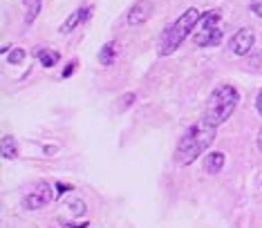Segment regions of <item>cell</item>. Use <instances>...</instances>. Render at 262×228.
I'll use <instances>...</instances> for the list:
<instances>
[{
  "instance_id": "obj_1",
  "label": "cell",
  "mask_w": 262,
  "mask_h": 228,
  "mask_svg": "<svg viewBox=\"0 0 262 228\" xmlns=\"http://www.w3.org/2000/svg\"><path fill=\"white\" fill-rule=\"evenodd\" d=\"M215 132H218V125L208 123L206 119H199L197 123H193L184 132V136L179 139L177 148H175V155H173L175 163H179V166H189V163H193L211 144H213Z\"/></svg>"
},
{
  "instance_id": "obj_2",
  "label": "cell",
  "mask_w": 262,
  "mask_h": 228,
  "mask_svg": "<svg viewBox=\"0 0 262 228\" xmlns=\"http://www.w3.org/2000/svg\"><path fill=\"white\" fill-rule=\"evenodd\" d=\"M199 18H202V14H199L195 7L186 9L173 25H168L166 30H164L162 38H159V45H157V54L159 56L173 54L175 49L189 38V34L195 30V25H199Z\"/></svg>"
},
{
  "instance_id": "obj_3",
  "label": "cell",
  "mask_w": 262,
  "mask_h": 228,
  "mask_svg": "<svg viewBox=\"0 0 262 228\" xmlns=\"http://www.w3.org/2000/svg\"><path fill=\"white\" fill-rule=\"evenodd\" d=\"M238 101H240V94L233 85H220L213 94H211L208 103H206V112H204L202 119H206L208 123L220 125L224 123L226 119L235 112Z\"/></svg>"
},
{
  "instance_id": "obj_4",
  "label": "cell",
  "mask_w": 262,
  "mask_h": 228,
  "mask_svg": "<svg viewBox=\"0 0 262 228\" xmlns=\"http://www.w3.org/2000/svg\"><path fill=\"white\" fill-rule=\"evenodd\" d=\"M52 199H54L52 186H49L47 181H36V184L32 186V190L22 197V206L27 210H38V208L47 206Z\"/></svg>"
},
{
  "instance_id": "obj_5",
  "label": "cell",
  "mask_w": 262,
  "mask_h": 228,
  "mask_svg": "<svg viewBox=\"0 0 262 228\" xmlns=\"http://www.w3.org/2000/svg\"><path fill=\"white\" fill-rule=\"evenodd\" d=\"M253 43H255L253 30H251V27H244V30L233 34V38L229 41V52L235 54V56H247L249 52H251Z\"/></svg>"
},
{
  "instance_id": "obj_6",
  "label": "cell",
  "mask_w": 262,
  "mask_h": 228,
  "mask_svg": "<svg viewBox=\"0 0 262 228\" xmlns=\"http://www.w3.org/2000/svg\"><path fill=\"white\" fill-rule=\"evenodd\" d=\"M152 16V3L150 0H137V3L130 7L128 11V22L130 25H139V22H146Z\"/></svg>"
},
{
  "instance_id": "obj_7",
  "label": "cell",
  "mask_w": 262,
  "mask_h": 228,
  "mask_svg": "<svg viewBox=\"0 0 262 228\" xmlns=\"http://www.w3.org/2000/svg\"><path fill=\"white\" fill-rule=\"evenodd\" d=\"M90 14H92V7H81V9H76V11H74V14L70 16V18H67L63 25L59 27V32H61V34H70L74 27H78L81 22L88 20V18H90Z\"/></svg>"
},
{
  "instance_id": "obj_8",
  "label": "cell",
  "mask_w": 262,
  "mask_h": 228,
  "mask_svg": "<svg viewBox=\"0 0 262 228\" xmlns=\"http://www.w3.org/2000/svg\"><path fill=\"white\" fill-rule=\"evenodd\" d=\"M195 45L199 47H213V45H220L222 41V30L220 27H213V30H202L199 34H195Z\"/></svg>"
},
{
  "instance_id": "obj_9",
  "label": "cell",
  "mask_w": 262,
  "mask_h": 228,
  "mask_svg": "<svg viewBox=\"0 0 262 228\" xmlns=\"http://www.w3.org/2000/svg\"><path fill=\"white\" fill-rule=\"evenodd\" d=\"M224 155L222 152H211V155H206V159H204V173L206 175H218L222 168H224Z\"/></svg>"
},
{
  "instance_id": "obj_10",
  "label": "cell",
  "mask_w": 262,
  "mask_h": 228,
  "mask_svg": "<svg viewBox=\"0 0 262 228\" xmlns=\"http://www.w3.org/2000/svg\"><path fill=\"white\" fill-rule=\"evenodd\" d=\"M117 52H119V43H117V41H108L103 47L99 49V63H103V65H110V63H115Z\"/></svg>"
},
{
  "instance_id": "obj_11",
  "label": "cell",
  "mask_w": 262,
  "mask_h": 228,
  "mask_svg": "<svg viewBox=\"0 0 262 228\" xmlns=\"http://www.w3.org/2000/svg\"><path fill=\"white\" fill-rule=\"evenodd\" d=\"M18 157V144L14 136H3V159H16Z\"/></svg>"
},
{
  "instance_id": "obj_12",
  "label": "cell",
  "mask_w": 262,
  "mask_h": 228,
  "mask_svg": "<svg viewBox=\"0 0 262 228\" xmlns=\"http://www.w3.org/2000/svg\"><path fill=\"white\" fill-rule=\"evenodd\" d=\"M220 22V11L213 9V11H204L202 18H199V25H202V30H213V27H218Z\"/></svg>"
},
{
  "instance_id": "obj_13",
  "label": "cell",
  "mask_w": 262,
  "mask_h": 228,
  "mask_svg": "<svg viewBox=\"0 0 262 228\" xmlns=\"http://www.w3.org/2000/svg\"><path fill=\"white\" fill-rule=\"evenodd\" d=\"M38 59H41V65H43V67H54L56 63H59L61 54L56 52V49H45V52L38 54Z\"/></svg>"
},
{
  "instance_id": "obj_14",
  "label": "cell",
  "mask_w": 262,
  "mask_h": 228,
  "mask_svg": "<svg viewBox=\"0 0 262 228\" xmlns=\"http://www.w3.org/2000/svg\"><path fill=\"white\" fill-rule=\"evenodd\" d=\"M135 101H137V94H135V92H126V94H123V99H119V103H117V110H119V112L128 110V107L133 105Z\"/></svg>"
},
{
  "instance_id": "obj_15",
  "label": "cell",
  "mask_w": 262,
  "mask_h": 228,
  "mask_svg": "<svg viewBox=\"0 0 262 228\" xmlns=\"http://www.w3.org/2000/svg\"><path fill=\"white\" fill-rule=\"evenodd\" d=\"M38 11H41V0H36V3H32L30 7H27V16H25V22H27V25H32V22L36 20Z\"/></svg>"
},
{
  "instance_id": "obj_16",
  "label": "cell",
  "mask_w": 262,
  "mask_h": 228,
  "mask_svg": "<svg viewBox=\"0 0 262 228\" xmlns=\"http://www.w3.org/2000/svg\"><path fill=\"white\" fill-rule=\"evenodd\" d=\"M7 61L11 63V65H18V63H22V61H25V49H20V47L11 49L9 56H7Z\"/></svg>"
},
{
  "instance_id": "obj_17",
  "label": "cell",
  "mask_w": 262,
  "mask_h": 228,
  "mask_svg": "<svg viewBox=\"0 0 262 228\" xmlns=\"http://www.w3.org/2000/svg\"><path fill=\"white\" fill-rule=\"evenodd\" d=\"M63 228H88V221H67V224H63Z\"/></svg>"
},
{
  "instance_id": "obj_18",
  "label": "cell",
  "mask_w": 262,
  "mask_h": 228,
  "mask_svg": "<svg viewBox=\"0 0 262 228\" xmlns=\"http://www.w3.org/2000/svg\"><path fill=\"white\" fill-rule=\"evenodd\" d=\"M74 70H76V63H70V65H67L65 70H63V78H70Z\"/></svg>"
},
{
  "instance_id": "obj_19",
  "label": "cell",
  "mask_w": 262,
  "mask_h": 228,
  "mask_svg": "<svg viewBox=\"0 0 262 228\" xmlns=\"http://www.w3.org/2000/svg\"><path fill=\"white\" fill-rule=\"evenodd\" d=\"M255 110H258V114H260V117H262V90H260L258 99H255Z\"/></svg>"
},
{
  "instance_id": "obj_20",
  "label": "cell",
  "mask_w": 262,
  "mask_h": 228,
  "mask_svg": "<svg viewBox=\"0 0 262 228\" xmlns=\"http://www.w3.org/2000/svg\"><path fill=\"white\" fill-rule=\"evenodd\" d=\"M72 186H65V184H59V192H65V190H70Z\"/></svg>"
},
{
  "instance_id": "obj_21",
  "label": "cell",
  "mask_w": 262,
  "mask_h": 228,
  "mask_svg": "<svg viewBox=\"0 0 262 228\" xmlns=\"http://www.w3.org/2000/svg\"><path fill=\"white\" fill-rule=\"evenodd\" d=\"M22 3H25L27 7H30V5H32V3H36V0H22Z\"/></svg>"
}]
</instances>
